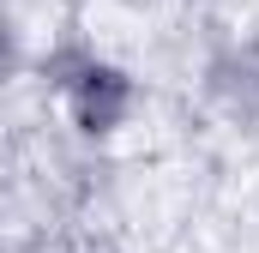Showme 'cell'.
Returning a JSON list of instances; mask_svg holds the SVG:
<instances>
[{
	"instance_id": "1",
	"label": "cell",
	"mask_w": 259,
	"mask_h": 253,
	"mask_svg": "<svg viewBox=\"0 0 259 253\" xmlns=\"http://www.w3.org/2000/svg\"><path fill=\"white\" fill-rule=\"evenodd\" d=\"M121 97H127V85H121L115 72H103V66L84 72V78H78V121H84V133H109Z\"/></svg>"
}]
</instances>
